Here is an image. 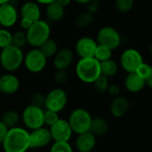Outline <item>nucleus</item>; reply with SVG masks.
<instances>
[{"instance_id":"obj_1","label":"nucleus","mask_w":152,"mask_h":152,"mask_svg":"<svg viewBox=\"0 0 152 152\" xmlns=\"http://www.w3.org/2000/svg\"><path fill=\"white\" fill-rule=\"evenodd\" d=\"M2 146L4 152H26L29 149V132L20 126L9 129Z\"/></svg>"},{"instance_id":"obj_2","label":"nucleus","mask_w":152,"mask_h":152,"mask_svg":"<svg viewBox=\"0 0 152 152\" xmlns=\"http://www.w3.org/2000/svg\"><path fill=\"white\" fill-rule=\"evenodd\" d=\"M76 74L83 83L93 84L101 76L100 62L94 57L79 59L76 65Z\"/></svg>"},{"instance_id":"obj_3","label":"nucleus","mask_w":152,"mask_h":152,"mask_svg":"<svg viewBox=\"0 0 152 152\" xmlns=\"http://www.w3.org/2000/svg\"><path fill=\"white\" fill-rule=\"evenodd\" d=\"M27 37V44L33 48H38L44 42L50 38L51 28L47 21L38 20L34 21L25 32Z\"/></svg>"},{"instance_id":"obj_4","label":"nucleus","mask_w":152,"mask_h":152,"mask_svg":"<svg viewBox=\"0 0 152 152\" xmlns=\"http://www.w3.org/2000/svg\"><path fill=\"white\" fill-rule=\"evenodd\" d=\"M23 58L22 49L11 45L1 49L0 65L5 71L11 73L17 70L23 64Z\"/></svg>"},{"instance_id":"obj_5","label":"nucleus","mask_w":152,"mask_h":152,"mask_svg":"<svg viewBox=\"0 0 152 152\" xmlns=\"http://www.w3.org/2000/svg\"><path fill=\"white\" fill-rule=\"evenodd\" d=\"M91 114L85 109L78 108L74 110L68 119V122L71 127L73 133L80 134L86 132H89L92 122Z\"/></svg>"},{"instance_id":"obj_6","label":"nucleus","mask_w":152,"mask_h":152,"mask_svg":"<svg viewBox=\"0 0 152 152\" xmlns=\"http://www.w3.org/2000/svg\"><path fill=\"white\" fill-rule=\"evenodd\" d=\"M96 42L98 45H103L110 50L114 51L118 49L121 44V36L115 28L106 26L98 31Z\"/></svg>"},{"instance_id":"obj_7","label":"nucleus","mask_w":152,"mask_h":152,"mask_svg":"<svg viewBox=\"0 0 152 152\" xmlns=\"http://www.w3.org/2000/svg\"><path fill=\"white\" fill-rule=\"evenodd\" d=\"M68 103V95L66 92L61 88H55L51 90L45 96L44 107L45 110H49L57 113H60L64 110Z\"/></svg>"},{"instance_id":"obj_8","label":"nucleus","mask_w":152,"mask_h":152,"mask_svg":"<svg viewBox=\"0 0 152 152\" xmlns=\"http://www.w3.org/2000/svg\"><path fill=\"white\" fill-rule=\"evenodd\" d=\"M21 118L25 126L30 131L42 127L44 126V110L30 104L24 109Z\"/></svg>"},{"instance_id":"obj_9","label":"nucleus","mask_w":152,"mask_h":152,"mask_svg":"<svg viewBox=\"0 0 152 152\" xmlns=\"http://www.w3.org/2000/svg\"><path fill=\"white\" fill-rule=\"evenodd\" d=\"M47 63V59L38 50V48H33L29 50L23 58V64L28 71L31 73L42 72Z\"/></svg>"},{"instance_id":"obj_10","label":"nucleus","mask_w":152,"mask_h":152,"mask_svg":"<svg viewBox=\"0 0 152 152\" xmlns=\"http://www.w3.org/2000/svg\"><path fill=\"white\" fill-rule=\"evenodd\" d=\"M143 62V58L141 53L134 48L125 50L120 56V65L127 73L135 72L138 67Z\"/></svg>"},{"instance_id":"obj_11","label":"nucleus","mask_w":152,"mask_h":152,"mask_svg":"<svg viewBox=\"0 0 152 152\" xmlns=\"http://www.w3.org/2000/svg\"><path fill=\"white\" fill-rule=\"evenodd\" d=\"M49 131L52 136V140L54 142H69L73 134L68 120L63 118H59L53 126H50Z\"/></svg>"},{"instance_id":"obj_12","label":"nucleus","mask_w":152,"mask_h":152,"mask_svg":"<svg viewBox=\"0 0 152 152\" xmlns=\"http://www.w3.org/2000/svg\"><path fill=\"white\" fill-rule=\"evenodd\" d=\"M18 18V10L12 2L0 4V26L2 28H8L14 26Z\"/></svg>"},{"instance_id":"obj_13","label":"nucleus","mask_w":152,"mask_h":152,"mask_svg":"<svg viewBox=\"0 0 152 152\" xmlns=\"http://www.w3.org/2000/svg\"><path fill=\"white\" fill-rule=\"evenodd\" d=\"M52 141V136L48 128L42 126L29 132V149L44 148Z\"/></svg>"},{"instance_id":"obj_14","label":"nucleus","mask_w":152,"mask_h":152,"mask_svg":"<svg viewBox=\"0 0 152 152\" xmlns=\"http://www.w3.org/2000/svg\"><path fill=\"white\" fill-rule=\"evenodd\" d=\"M98 44L95 39L90 37H80L75 45V52L80 59L92 58L94 55Z\"/></svg>"},{"instance_id":"obj_15","label":"nucleus","mask_w":152,"mask_h":152,"mask_svg":"<svg viewBox=\"0 0 152 152\" xmlns=\"http://www.w3.org/2000/svg\"><path fill=\"white\" fill-rule=\"evenodd\" d=\"M53 57L54 68L57 70H66L73 62L74 53L69 48H62L58 50Z\"/></svg>"},{"instance_id":"obj_16","label":"nucleus","mask_w":152,"mask_h":152,"mask_svg":"<svg viewBox=\"0 0 152 152\" xmlns=\"http://www.w3.org/2000/svg\"><path fill=\"white\" fill-rule=\"evenodd\" d=\"M20 88L19 78L12 74L6 73L0 76V93L7 95L15 94Z\"/></svg>"},{"instance_id":"obj_17","label":"nucleus","mask_w":152,"mask_h":152,"mask_svg":"<svg viewBox=\"0 0 152 152\" xmlns=\"http://www.w3.org/2000/svg\"><path fill=\"white\" fill-rule=\"evenodd\" d=\"M96 146V136L91 132L77 134L75 148L78 152H92Z\"/></svg>"},{"instance_id":"obj_18","label":"nucleus","mask_w":152,"mask_h":152,"mask_svg":"<svg viewBox=\"0 0 152 152\" xmlns=\"http://www.w3.org/2000/svg\"><path fill=\"white\" fill-rule=\"evenodd\" d=\"M20 18L26 19L31 22L40 20L41 10L39 4L35 1L25 2L20 9Z\"/></svg>"},{"instance_id":"obj_19","label":"nucleus","mask_w":152,"mask_h":152,"mask_svg":"<svg viewBox=\"0 0 152 152\" xmlns=\"http://www.w3.org/2000/svg\"><path fill=\"white\" fill-rule=\"evenodd\" d=\"M130 108L129 101L123 96H117L110 103V110L113 117L120 118L124 117Z\"/></svg>"},{"instance_id":"obj_20","label":"nucleus","mask_w":152,"mask_h":152,"mask_svg":"<svg viewBox=\"0 0 152 152\" xmlns=\"http://www.w3.org/2000/svg\"><path fill=\"white\" fill-rule=\"evenodd\" d=\"M124 84L126 89L130 93H138L146 86L145 81L141 77H139L135 72L127 73Z\"/></svg>"},{"instance_id":"obj_21","label":"nucleus","mask_w":152,"mask_h":152,"mask_svg":"<svg viewBox=\"0 0 152 152\" xmlns=\"http://www.w3.org/2000/svg\"><path fill=\"white\" fill-rule=\"evenodd\" d=\"M45 15L48 20L52 22H57L64 16V7L58 4L56 2H53L46 5Z\"/></svg>"},{"instance_id":"obj_22","label":"nucleus","mask_w":152,"mask_h":152,"mask_svg":"<svg viewBox=\"0 0 152 152\" xmlns=\"http://www.w3.org/2000/svg\"><path fill=\"white\" fill-rule=\"evenodd\" d=\"M108 131H109V124L104 118H92L89 132H91L94 135L102 136L104 135Z\"/></svg>"},{"instance_id":"obj_23","label":"nucleus","mask_w":152,"mask_h":152,"mask_svg":"<svg viewBox=\"0 0 152 152\" xmlns=\"http://www.w3.org/2000/svg\"><path fill=\"white\" fill-rule=\"evenodd\" d=\"M100 68H101V75L108 78L116 76L118 71V63L112 59H109L107 61L100 62Z\"/></svg>"},{"instance_id":"obj_24","label":"nucleus","mask_w":152,"mask_h":152,"mask_svg":"<svg viewBox=\"0 0 152 152\" xmlns=\"http://www.w3.org/2000/svg\"><path fill=\"white\" fill-rule=\"evenodd\" d=\"M0 120L8 129H11L18 126L20 122V115L13 110H8L3 113Z\"/></svg>"},{"instance_id":"obj_25","label":"nucleus","mask_w":152,"mask_h":152,"mask_svg":"<svg viewBox=\"0 0 152 152\" xmlns=\"http://www.w3.org/2000/svg\"><path fill=\"white\" fill-rule=\"evenodd\" d=\"M38 50L43 53V55L46 59L51 58L54 56L58 52V45L55 40L49 38L38 47Z\"/></svg>"},{"instance_id":"obj_26","label":"nucleus","mask_w":152,"mask_h":152,"mask_svg":"<svg viewBox=\"0 0 152 152\" xmlns=\"http://www.w3.org/2000/svg\"><path fill=\"white\" fill-rule=\"evenodd\" d=\"M135 73L141 77L144 81L145 85L148 86L149 87L152 86V68L151 66L146 62H142L138 69H136Z\"/></svg>"},{"instance_id":"obj_27","label":"nucleus","mask_w":152,"mask_h":152,"mask_svg":"<svg viewBox=\"0 0 152 152\" xmlns=\"http://www.w3.org/2000/svg\"><path fill=\"white\" fill-rule=\"evenodd\" d=\"M94 21V15L85 12L78 14L75 19V25L78 28H86L90 26Z\"/></svg>"},{"instance_id":"obj_28","label":"nucleus","mask_w":152,"mask_h":152,"mask_svg":"<svg viewBox=\"0 0 152 152\" xmlns=\"http://www.w3.org/2000/svg\"><path fill=\"white\" fill-rule=\"evenodd\" d=\"M134 6V0H116L115 9L121 14L130 12Z\"/></svg>"},{"instance_id":"obj_29","label":"nucleus","mask_w":152,"mask_h":152,"mask_svg":"<svg viewBox=\"0 0 152 152\" xmlns=\"http://www.w3.org/2000/svg\"><path fill=\"white\" fill-rule=\"evenodd\" d=\"M111 55H112L111 50H110L109 48H107L103 45H98L95 49L94 58L95 60H97L99 62H102V61H107L109 59H111Z\"/></svg>"},{"instance_id":"obj_30","label":"nucleus","mask_w":152,"mask_h":152,"mask_svg":"<svg viewBox=\"0 0 152 152\" xmlns=\"http://www.w3.org/2000/svg\"><path fill=\"white\" fill-rule=\"evenodd\" d=\"M27 44V37L24 31L18 30L12 35V45L22 49V47Z\"/></svg>"},{"instance_id":"obj_31","label":"nucleus","mask_w":152,"mask_h":152,"mask_svg":"<svg viewBox=\"0 0 152 152\" xmlns=\"http://www.w3.org/2000/svg\"><path fill=\"white\" fill-rule=\"evenodd\" d=\"M94 89L99 92V93H105L107 92L109 86H110V82H109V78L101 75L100 77H97V79L93 83Z\"/></svg>"},{"instance_id":"obj_32","label":"nucleus","mask_w":152,"mask_h":152,"mask_svg":"<svg viewBox=\"0 0 152 152\" xmlns=\"http://www.w3.org/2000/svg\"><path fill=\"white\" fill-rule=\"evenodd\" d=\"M12 33L8 28H0V48L4 49L12 45Z\"/></svg>"},{"instance_id":"obj_33","label":"nucleus","mask_w":152,"mask_h":152,"mask_svg":"<svg viewBox=\"0 0 152 152\" xmlns=\"http://www.w3.org/2000/svg\"><path fill=\"white\" fill-rule=\"evenodd\" d=\"M50 152H73V148L69 142H54L50 149Z\"/></svg>"},{"instance_id":"obj_34","label":"nucleus","mask_w":152,"mask_h":152,"mask_svg":"<svg viewBox=\"0 0 152 152\" xmlns=\"http://www.w3.org/2000/svg\"><path fill=\"white\" fill-rule=\"evenodd\" d=\"M58 114L59 113L49 110H44V125H46L48 126H53L60 118Z\"/></svg>"},{"instance_id":"obj_35","label":"nucleus","mask_w":152,"mask_h":152,"mask_svg":"<svg viewBox=\"0 0 152 152\" xmlns=\"http://www.w3.org/2000/svg\"><path fill=\"white\" fill-rule=\"evenodd\" d=\"M45 96L43 94L41 93H37L35 94H33V96L31 97V105L37 106V107H40L43 108L44 104H45Z\"/></svg>"},{"instance_id":"obj_36","label":"nucleus","mask_w":152,"mask_h":152,"mask_svg":"<svg viewBox=\"0 0 152 152\" xmlns=\"http://www.w3.org/2000/svg\"><path fill=\"white\" fill-rule=\"evenodd\" d=\"M54 80L60 85L65 84L68 80V73L66 70H57L54 75Z\"/></svg>"},{"instance_id":"obj_37","label":"nucleus","mask_w":152,"mask_h":152,"mask_svg":"<svg viewBox=\"0 0 152 152\" xmlns=\"http://www.w3.org/2000/svg\"><path fill=\"white\" fill-rule=\"evenodd\" d=\"M86 12L91 13V14H94L100 8V3L97 0H93L91 2H89L88 4H86Z\"/></svg>"},{"instance_id":"obj_38","label":"nucleus","mask_w":152,"mask_h":152,"mask_svg":"<svg viewBox=\"0 0 152 152\" xmlns=\"http://www.w3.org/2000/svg\"><path fill=\"white\" fill-rule=\"evenodd\" d=\"M107 92H109V94H111L112 96L117 97V96H119L121 90H120V87L117 85H110Z\"/></svg>"},{"instance_id":"obj_39","label":"nucleus","mask_w":152,"mask_h":152,"mask_svg":"<svg viewBox=\"0 0 152 152\" xmlns=\"http://www.w3.org/2000/svg\"><path fill=\"white\" fill-rule=\"evenodd\" d=\"M8 128L4 126V124L0 120V145L3 143L4 138H5V135L8 132Z\"/></svg>"},{"instance_id":"obj_40","label":"nucleus","mask_w":152,"mask_h":152,"mask_svg":"<svg viewBox=\"0 0 152 152\" xmlns=\"http://www.w3.org/2000/svg\"><path fill=\"white\" fill-rule=\"evenodd\" d=\"M33 22H31V21H29V20H26V19H22V18H20V27H21V28L22 29H24L25 31L30 27V25L32 24Z\"/></svg>"},{"instance_id":"obj_41","label":"nucleus","mask_w":152,"mask_h":152,"mask_svg":"<svg viewBox=\"0 0 152 152\" xmlns=\"http://www.w3.org/2000/svg\"><path fill=\"white\" fill-rule=\"evenodd\" d=\"M71 1L72 0H55L54 2H56L58 4H60L61 6H62V7H66V6H68L70 3H71Z\"/></svg>"},{"instance_id":"obj_42","label":"nucleus","mask_w":152,"mask_h":152,"mask_svg":"<svg viewBox=\"0 0 152 152\" xmlns=\"http://www.w3.org/2000/svg\"><path fill=\"white\" fill-rule=\"evenodd\" d=\"M54 1L55 0H35V2L37 3L38 4H45V5H47V4H51V3H53Z\"/></svg>"},{"instance_id":"obj_43","label":"nucleus","mask_w":152,"mask_h":152,"mask_svg":"<svg viewBox=\"0 0 152 152\" xmlns=\"http://www.w3.org/2000/svg\"><path fill=\"white\" fill-rule=\"evenodd\" d=\"M75 2H77V4H88L89 2L93 1V0H74Z\"/></svg>"},{"instance_id":"obj_44","label":"nucleus","mask_w":152,"mask_h":152,"mask_svg":"<svg viewBox=\"0 0 152 152\" xmlns=\"http://www.w3.org/2000/svg\"><path fill=\"white\" fill-rule=\"evenodd\" d=\"M9 2H12V0H0V4H6V3H9Z\"/></svg>"}]
</instances>
